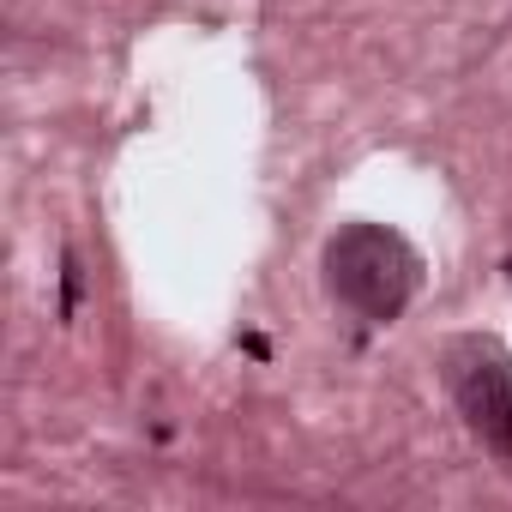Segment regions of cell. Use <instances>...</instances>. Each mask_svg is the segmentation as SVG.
<instances>
[{
  "instance_id": "1",
  "label": "cell",
  "mask_w": 512,
  "mask_h": 512,
  "mask_svg": "<svg viewBox=\"0 0 512 512\" xmlns=\"http://www.w3.org/2000/svg\"><path fill=\"white\" fill-rule=\"evenodd\" d=\"M422 253L404 229L374 223V217H350L326 235L320 247V290L332 308H344L362 326H398L410 314V302L422 296Z\"/></svg>"
},
{
  "instance_id": "2",
  "label": "cell",
  "mask_w": 512,
  "mask_h": 512,
  "mask_svg": "<svg viewBox=\"0 0 512 512\" xmlns=\"http://www.w3.org/2000/svg\"><path fill=\"white\" fill-rule=\"evenodd\" d=\"M434 368L470 440L488 458L512 464V344L500 332H452Z\"/></svg>"
}]
</instances>
